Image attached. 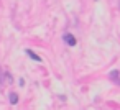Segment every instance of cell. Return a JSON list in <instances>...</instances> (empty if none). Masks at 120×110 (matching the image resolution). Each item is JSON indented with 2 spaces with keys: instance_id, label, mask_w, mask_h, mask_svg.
<instances>
[{
  "instance_id": "cell-1",
  "label": "cell",
  "mask_w": 120,
  "mask_h": 110,
  "mask_svg": "<svg viewBox=\"0 0 120 110\" xmlns=\"http://www.w3.org/2000/svg\"><path fill=\"white\" fill-rule=\"evenodd\" d=\"M64 41H66V44H69V46H76V38H74L72 35H64Z\"/></svg>"
},
{
  "instance_id": "cell-2",
  "label": "cell",
  "mask_w": 120,
  "mask_h": 110,
  "mask_svg": "<svg viewBox=\"0 0 120 110\" xmlns=\"http://www.w3.org/2000/svg\"><path fill=\"white\" fill-rule=\"evenodd\" d=\"M25 53H26V54H28V58H31L33 61H36V62H41V58H40L38 54H35V53H33L31 49H26Z\"/></svg>"
},
{
  "instance_id": "cell-3",
  "label": "cell",
  "mask_w": 120,
  "mask_h": 110,
  "mask_svg": "<svg viewBox=\"0 0 120 110\" xmlns=\"http://www.w3.org/2000/svg\"><path fill=\"white\" fill-rule=\"evenodd\" d=\"M109 77L113 81V82H117V84H120V77H118V71H110V74H109Z\"/></svg>"
},
{
  "instance_id": "cell-4",
  "label": "cell",
  "mask_w": 120,
  "mask_h": 110,
  "mask_svg": "<svg viewBox=\"0 0 120 110\" xmlns=\"http://www.w3.org/2000/svg\"><path fill=\"white\" fill-rule=\"evenodd\" d=\"M10 102H12V103H17V102H18V95H17V94H10Z\"/></svg>"
}]
</instances>
